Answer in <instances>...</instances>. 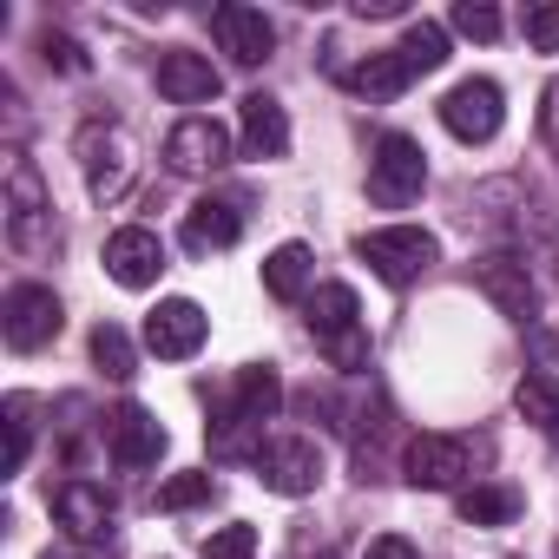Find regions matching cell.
Here are the masks:
<instances>
[{
  "label": "cell",
  "mask_w": 559,
  "mask_h": 559,
  "mask_svg": "<svg viewBox=\"0 0 559 559\" xmlns=\"http://www.w3.org/2000/svg\"><path fill=\"white\" fill-rule=\"evenodd\" d=\"M513 408H520L539 435H559V376H552V369H526L520 389H513Z\"/></svg>",
  "instance_id": "cell-23"
},
{
  "label": "cell",
  "mask_w": 559,
  "mask_h": 559,
  "mask_svg": "<svg viewBox=\"0 0 559 559\" xmlns=\"http://www.w3.org/2000/svg\"><path fill=\"white\" fill-rule=\"evenodd\" d=\"M165 165H171L178 178H211V171L230 165V132H224L211 112H191V119H178V126L165 132Z\"/></svg>",
  "instance_id": "cell-9"
},
{
  "label": "cell",
  "mask_w": 559,
  "mask_h": 559,
  "mask_svg": "<svg viewBox=\"0 0 559 559\" xmlns=\"http://www.w3.org/2000/svg\"><path fill=\"white\" fill-rule=\"evenodd\" d=\"M0 330H8V349L34 356V349H47L67 330V310H60V297L47 284H14L8 304H0Z\"/></svg>",
  "instance_id": "cell-8"
},
{
  "label": "cell",
  "mask_w": 559,
  "mask_h": 559,
  "mask_svg": "<svg viewBox=\"0 0 559 559\" xmlns=\"http://www.w3.org/2000/svg\"><path fill=\"white\" fill-rule=\"evenodd\" d=\"M474 461H480V441L467 435H415L402 448V480L421 487V493H448V487H467L474 480Z\"/></svg>",
  "instance_id": "cell-3"
},
{
  "label": "cell",
  "mask_w": 559,
  "mask_h": 559,
  "mask_svg": "<svg viewBox=\"0 0 559 559\" xmlns=\"http://www.w3.org/2000/svg\"><path fill=\"white\" fill-rule=\"evenodd\" d=\"M237 139H243V158H284L290 152V112L284 99H270V93H250L237 106Z\"/></svg>",
  "instance_id": "cell-17"
},
{
  "label": "cell",
  "mask_w": 559,
  "mask_h": 559,
  "mask_svg": "<svg viewBox=\"0 0 559 559\" xmlns=\"http://www.w3.org/2000/svg\"><path fill=\"white\" fill-rule=\"evenodd\" d=\"M204 559H257V526H243V520L217 526V533L204 539Z\"/></svg>",
  "instance_id": "cell-29"
},
{
  "label": "cell",
  "mask_w": 559,
  "mask_h": 559,
  "mask_svg": "<svg viewBox=\"0 0 559 559\" xmlns=\"http://www.w3.org/2000/svg\"><path fill=\"white\" fill-rule=\"evenodd\" d=\"M40 53H47V67H60V73H86V53H80L67 34H40Z\"/></svg>",
  "instance_id": "cell-32"
},
{
  "label": "cell",
  "mask_w": 559,
  "mask_h": 559,
  "mask_svg": "<svg viewBox=\"0 0 559 559\" xmlns=\"http://www.w3.org/2000/svg\"><path fill=\"white\" fill-rule=\"evenodd\" d=\"M204 310L191 304V297H165L152 317H145V349L158 356V362H185V356H198L204 349Z\"/></svg>",
  "instance_id": "cell-13"
},
{
  "label": "cell",
  "mask_w": 559,
  "mask_h": 559,
  "mask_svg": "<svg viewBox=\"0 0 559 559\" xmlns=\"http://www.w3.org/2000/svg\"><path fill=\"white\" fill-rule=\"evenodd\" d=\"M310 270H317L310 243H276V250L263 257V290H270L276 304H304V297H310Z\"/></svg>",
  "instance_id": "cell-21"
},
{
  "label": "cell",
  "mask_w": 559,
  "mask_h": 559,
  "mask_svg": "<svg viewBox=\"0 0 559 559\" xmlns=\"http://www.w3.org/2000/svg\"><path fill=\"white\" fill-rule=\"evenodd\" d=\"M276 408H284V382H276V369L270 362H250V369H237V389H230V408L217 415V448L224 454H237Z\"/></svg>",
  "instance_id": "cell-6"
},
{
  "label": "cell",
  "mask_w": 559,
  "mask_h": 559,
  "mask_svg": "<svg viewBox=\"0 0 559 559\" xmlns=\"http://www.w3.org/2000/svg\"><path fill=\"white\" fill-rule=\"evenodd\" d=\"M8 237L14 250L27 257H47L60 243V224H53V191L40 178V165L27 152H8Z\"/></svg>",
  "instance_id": "cell-1"
},
{
  "label": "cell",
  "mask_w": 559,
  "mask_h": 559,
  "mask_svg": "<svg viewBox=\"0 0 559 559\" xmlns=\"http://www.w3.org/2000/svg\"><path fill=\"white\" fill-rule=\"evenodd\" d=\"M158 270H165V237L145 230V224H126L106 237V276L126 290H152L158 284Z\"/></svg>",
  "instance_id": "cell-12"
},
{
  "label": "cell",
  "mask_w": 559,
  "mask_h": 559,
  "mask_svg": "<svg viewBox=\"0 0 559 559\" xmlns=\"http://www.w3.org/2000/svg\"><path fill=\"white\" fill-rule=\"evenodd\" d=\"M539 139H546V152L559 158V80H552L546 99H539Z\"/></svg>",
  "instance_id": "cell-33"
},
{
  "label": "cell",
  "mask_w": 559,
  "mask_h": 559,
  "mask_svg": "<svg viewBox=\"0 0 559 559\" xmlns=\"http://www.w3.org/2000/svg\"><path fill=\"white\" fill-rule=\"evenodd\" d=\"M500 119H507V93H500L493 80H461V86H448V99H441V126H448L461 145H487V139L500 132Z\"/></svg>",
  "instance_id": "cell-10"
},
{
  "label": "cell",
  "mask_w": 559,
  "mask_h": 559,
  "mask_svg": "<svg viewBox=\"0 0 559 559\" xmlns=\"http://www.w3.org/2000/svg\"><path fill=\"white\" fill-rule=\"evenodd\" d=\"M40 559H80V552H40Z\"/></svg>",
  "instance_id": "cell-36"
},
{
  "label": "cell",
  "mask_w": 559,
  "mask_h": 559,
  "mask_svg": "<svg viewBox=\"0 0 559 559\" xmlns=\"http://www.w3.org/2000/svg\"><path fill=\"white\" fill-rule=\"evenodd\" d=\"M408 67H402V53H369L362 67H349L343 73V86L356 93V99H369V106H389V99H402L408 93Z\"/></svg>",
  "instance_id": "cell-22"
},
{
  "label": "cell",
  "mask_w": 559,
  "mask_h": 559,
  "mask_svg": "<svg viewBox=\"0 0 559 559\" xmlns=\"http://www.w3.org/2000/svg\"><path fill=\"white\" fill-rule=\"evenodd\" d=\"M106 448H112L119 467H152V461L165 454V428L152 421V408L119 402V408L106 415Z\"/></svg>",
  "instance_id": "cell-16"
},
{
  "label": "cell",
  "mask_w": 559,
  "mask_h": 559,
  "mask_svg": "<svg viewBox=\"0 0 559 559\" xmlns=\"http://www.w3.org/2000/svg\"><path fill=\"white\" fill-rule=\"evenodd\" d=\"M80 165H86V191L112 204V198L132 185V139H126L119 126H99V119H93V126L80 132Z\"/></svg>",
  "instance_id": "cell-11"
},
{
  "label": "cell",
  "mask_w": 559,
  "mask_h": 559,
  "mask_svg": "<svg viewBox=\"0 0 559 559\" xmlns=\"http://www.w3.org/2000/svg\"><path fill=\"white\" fill-rule=\"evenodd\" d=\"M356 257L382 276V284H415L421 270L441 263V243L421 224H382V230H362L356 237Z\"/></svg>",
  "instance_id": "cell-4"
},
{
  "label": "cell",
  "mask_w": 559,
  "mask_h": 559,
  "mask_svg": "<svg viewBox=\"0 0 559 559\" xmlns=\"http://www.w3.org/2000/svg\"><path fill=\"white\" fill-rule=\"evenodd\" d=\"M198 500H211V474H171V480L158 487V507H165V513H185V507H198Z\"/></svg>",
  "instance_id": "cell-30"
},
{
  "label": "cell",
  "mask_w": 559,
  "mask_h": 559,
  "mask_svg": "<svg viewBox=\"0 0 559 559\" xmlns=\"http://www.w3.org/2000/svg\"><path fill=\"white\" fill-rule=\"evenodd\" d=\"M237 237H243V217H237V204H224V198H198V204L185 211V250L211 257V250H230Z\"/></svg>",
  "instance_id": "cell-20"
},
{
  "label": "cell",
  "mask_w": 559,
  "mask_h": 559,
  "mask_svg": "<svg viewBox=\"0 0 559 559\" xmlns=\"http://www.w3.org/2000/svg\"><path fill=\"white\" fill-rule=\"evenodd\" d=\"M93 362H99L112 382H132V376H139V349H132V336H126L119 323H99V330H93Z\"/></svg>",
  "instance_id": "cell-26"
},
{
  "label": "cell",
  "mask_w": 559,
  "mask_h": 559,
  "mask_svg": "<svg viewBox=\"0 0 559 559\" xmlns=\"http://www.w3.org/2000/svg\"><path fill=\"white\" fill-rule=\"evenodd\" d=\"M0 415H8V474H21L34 454V395H8Z\"/></svg>",
  "instance_id": "cell-27"
},
{
  "label": "cell",
  "mask_w": 559,
  "mask_h": 559,
  "mask_svg": "<svg viewBox=\"0 0 559 559\" xmlns=\"http://www.w3.org/2000/svg\"><path fill=\"white\" fill-rule=\"evenodd\" d=\"M421 191H428V152L408 132H382V145L369 158V198L382 211H408Z\"/></svg>",
  "instance_id": "cell-5"
},
{
  "label": "cell",
  "mask_w": 559,
  "mask_h": 559,
  "mask_svg": "<svg viewBox=\"0 0 559 559\" xmlns=\"http://www.w3.org/2000/svg\"><path fill=\"white\" fill-rule=\"evenodd\" d=\"M362 559H421V552H415L402 533H382V539H369V552H362Z\"/></svg>",
  "instance_id": "cell-34"
},
{
  "label": "cell",
  "mask_w": 559,
  "mask_h": 559,
  "mask_svg": "<svg viewBox=\"0 0 559 559\" xmlns=\"http://www.w3.org/2000/svg\"><path fill=\"white\" fill-rule=\"evenodd\" d=\"M211 34H217V47H224L237 67H263L270 47H276V27H270L257 8H237V0L211 14Z\"/></svg>",
  "instance_id": "cell-18"
},
{
  "label": "cell",
  "mask_w": 559,
  "mask_h": 559,
  "mask_svg": "<svg viewBox=\"0 0 559 559\" xmlns=\"http://www.w3.org/2000/svg\"><path fill=\"white\" fill-rule=\"evenodd\" d=\"M217 67L204 60V53H191V47H171V53H158V93L171 99V106H204V99H217Z\"/></svg>",
  "instance_id": "cell-19"
},
{
  "label": "cell",
  "mask_w": 559,
  "mask_h": 559,
  "mask_svg": "<svg viewBox=\"0 0 559 559\" xmlns=\"http://www.w3.org/2000/svg\"><path fill=\"white\" fill-rule=\"evenodd\" d=\"M250 461H257V480H263L270 493H284V500H304V493H317V480H323V448H317L310 435L257 441Z\"/></svg>",
  "instance_id": "cell-7"
},
{
  "label": "cell",
  "mask_w": 559,
  "mask_h": 559,
  "mask_svg": "<svg viewBox=\"0 0 559 559\" xmlns=\"http://www.w3.org/2000/svg\"><path fill=\"white\" fill-rule=\"evenodd\" d=\"M356 14L362 21H395V14H408V0H356Z\"/></svg>",
  "instance_id": "cell-35"
},
{
  "label": "cell",
  "mask_w": 559,
  "mask_h": 559,
  "mask_svg": "<svg viewBox=\"0 0 559 559\" xmlns=\"http://www.w3.org/2000/svg\"><path fill=\"white\" fill-rule=\"evenodd\" d=\"M474 284H480V297H487L500 317H513V323L533 317V270H526L520 257H507V250L474 257Z\"/></svg>",
  "instance_id": "cell-15"
},
{
  "label": "cell",
  "mask_w": 559,
  "mask_h": 559,
  "mask_svg": "<svg viewBox=\"0 0 559 559\" xmlns=\"http://www.w3.org/2000/svg\"><path fill=\"white\" fill-rule=\"evenodd\" d=\"M395 53H402V67H408L415 80H421V73H441V67H448V27H441V21H415Z\"/></svg>",
  "instance_id": "cell-25"
},
{
  "label": "cell",
  "mask_w": 559,
  "mask_h": 559,
  "mask_svg": "<svg viewBox=\"0 0 559 559\" xmlns=\"http://www.w3.org/2000/svg\"><path fill=\"white\" fill-rule=\"evenodd\" d=\"M520 34L533 53H559V0H539V8L520 14Z\"/></svg>",
  "instance_id": "cell-28"
},
{
  "label": "cell",
  "mask_w": 559,
  "mask_h": 559,
  "mask_svg": "<svg viewBox=\"0 0 559 559\" xmlns=\"http://www.w3.org/2000/svg\"><path fill=\"white\" fill-rule=\"evenodd\" d=\"M310 336L336 369H362L369 362V330H362V304L349 284H317L310 297Z\"/></svg>",
  "instance_id": "cell-2"
},
{
  "label": "cell",
  "mask_w": 559,
  "mask_h": 559,
  "mask_svg": "<svg viewBox=\"0 0 559 559\" xmlns=\"http://www.w3.org/2000/svg\"><path fill=\"white\" fill-rule=\"evenodd\" d=\"M53 520L80 546H99V539H112V493L99 480H60L53 487Z\"/></svg>",
  "instance_id": "cell-14"
},
{
  "label": "cell",
  "mask_w": 559,
  "mask_h": 559,
  "mask_svg": "<svg viewBox=\"0 0 559 559\" xmlns=\"http://www.w3.org/2000/svg\"><path fill=\"white\" fill-rule=\"evenodd\" d=\"M461 520L467 526H507L513 513H520V493L513 487H500V480H474V487H461Z\"/></svg>",
  "instance_id": "cell-24"
},
{
  "label": "cell",
  "mask_w": 559,
  "mask_h": 559,
  "mask_svg": "<svg viewBox=\"0 0 559 559\" xmlns=\"http://www.w3.org/2000/svg\"><path fill=\"white\" fill-rule=\"evenodd\" d=\"M454 34H467V40H500V8H487V0H461V8H454Z\"/></svg>",
  "instance_id": "cell-31"
}]
</instances>
